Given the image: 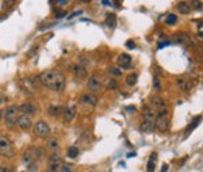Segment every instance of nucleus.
Segmentation results:
<instances>
[{"instance_id":"f257e3e1","label":"nucleus","mask_w":203,"mask_h":172,"mask_svg":"<svg viewBox=\"0 0 203 172\" xmlns=\"http://www.w3.org/2000/svg\"><path fill=\"white\" fill-rule=\"evenodd\" d=\"M41 84L52 91H62L65 87V76L60 71H45L39 75Z\"/></svg>"},{"instance_id":"f03ea898","label":"nucleus","mask_w":203,"mask_h":172,"mask_svg":"<svg viewBox=\"0 0 203 172\" xmlns=\"http://www.w3.org/2000/svg\"><path fill=\"white\" fill-rule=\"evenodd\" d=\"M15 153V149L10 140L6 136H0V154L4 157H12Z\"/></svg>"},{"instance_id":"7ed1b4c3","label":"nucleus","mask_w":203,"mask_h":172,"mask_svg":"<svg viewBox=\"0 0 203 172\" xmlns=\"http://www.w3.org/2000/svg\"><path fill=\"white\" fill-rule=\"evenodd\" d=\"M166 114H168V110L166 107L158 110L157 117H156V128L161 132H165L168 130V118H166Z\"/></svg>"},{"instance_id":"20e7f679","label":"nucleus","mask_w":203,"mask_h":172,"mask_svg":"<svg viewBox=\"0 0 203 172\" xmlns=\"http://www.w3.org/2000/svg\"><path fill=\"white\" fill-rule=\"evenodd\" d=\"M42 154V150L39 148H30L27 149V152L23 154V163L26 165L31 164V163H35V160H38Z\"/></svg>"},{"instance_id":"39448f33","label":"nucleus","mask_w":203,"mask_h":172,"mask_svg":"<svg viewBox=\"0 0 203 172\" xmlns=\"http://www.w3.org/2000/svg\"><path fill=\"white\" fill-rule=\"evenodd\" d=\"M16 111H18V107H15V106H8L6 113H4V121H6L8 128H12V126L16 124V119H18Z\"/></svg>"},{"instance_id":"423d86ee","label":"nucleus","mask_w":203,"mask_h":172,"mask_svg":"<svg viewBox=\"0 0 203 172\" xmlns=\"http://www.w3.org/2000/svg\"><path fill=\"white\" fill-rule=\"evenodd\" d=\"M32 130H34V133L37 134V136L42 137V138H46L49 134H50V128H49V125L46 124V122H43V121L37 122V124L34 125V128H32Z\"/></svg>"},{"instance_id":"0eeeda50","label":"nucleus","mask_w":203,"mask_h":172,"mask_svg":"<svg viewBox=\"0 0 203 172\" xmlns=\"http://www.w3.org/2000/svg\"><path fill=\"white\" fill-rule=\"evenodd\" d=\"M61 157L57 153H53L49 157V163H47V168L45 169V172H58L61 168Z\"/></svg>"},{"instance_id":"6e6552de","label":"nucleus","mask_w":203,"mask_h":172,"mask_svg":"<svg viewBox=\"0 0 203 172\" xmlns=\"http://www.w3.org/2000/svg\"><path fill=\"white\" fill-rule=\"evenodd\" d=\"M116 63L119 67H122V69H131L133 68V60L127 53H122V54H119Z\"/></svg>"},{"instance_id":"1a4fd4ad","label":"nucleus","mask_w":203,"mask_h":172,"mask_svg":"<svg viewBox=\"0 0 203 172\" xmlns=\"http://www.w3.org/2000/svg\"><path fill=\"white\" fill-rule=\"evenodd\" d=\"M76 113H77L76 104H69L68 107L64 110V122L65 124H69V122H72L73 119H75Z\"/></svg>"},{"instance_id":"9d476101","label":"nucleus","mask_w":203,"mask_h":172,"mask_svg":"<svg viewBox=\"0 0 203 172\" xmlns=\"http://www.w3.org/2000/svg\"><path fill=\"white\" fill-rule=\"evenodd\" d=\"M81 103L87 107H95L97 103V98L93 94H83L81 96Z\"/></svg>"},{"instance_id":"9b49d317","label":"nucleus","mask_w":203,"mask_h":172,"mask_svg":"<svg viewBox=\"0 0 203 172\" xmlns=\"http://www.w3.org/2000/svg\"><path fill=\"white\" fill-rule=\"evenodd\" d=\"M16 124H18L19 128L22 129V130H24V132L31 128V119H30V117L23 115V114L18 117V119H16Z\"/></svg>"},{"instance_id":"f8f14e48","label":"nucleus","mask_w":203,"mask_h":172,"mask_svg":"<svg viewBox=\"0 0 203 172\" xmlns=\"http://www.w3.org/2000/svg\"><path fill=\"white\" fill-rule=\"evenodd\" d=\"M18 109L23 113V115H32V114L37 113V107L31 103H22Z\"/></svg>"},{"instance_id":"ddd939ff","label":"nucleus","mask_w":203,"mask_h":172,"mask_svg":"<svg viewBox=\"0 0 203 172\" xmlns=\"http://www.w3.org/2000/svg\"><path fill=\"white\" fill-rule=\"evenodd\" d=\"M88 88L92 89V91H99V89L102 88L100 80L97 79V77H95V76L89 77V80H88Z\"/></svg>"},{"instance_id":"4468645a","label":"nucleus","mask_w":203,"mask_h":172,"mask_svg":"<svg viewBox=\"0 0 203 172\" xmlns=\"http://www.w3.org/2000/svg\"><path fill=\"white\" fill-rule=\"evenodd\" d=\"M150 104H152V107L156 109V110H161V109L165 107L164 100H162L160 96H154V98H152V100H150Z\"/></svg>"},{"instance_id":"2eb2a0df","label":"nucleus","mask_w":203,"mask_h":172,"mask_svg":"<svg viewBox=\"0 0 203 172\" xmlns=\"http://www.w3.org/2000/svg\"><path fill=\"white\" fill-rule=\"evenodd\" d=\"M73 72H75V75L79 77V79H84L85 76H87V69H85V67L84 65H80V64H77L76 67H75V69H73Z\"/></svg>"},{"instance_id":"dca6fc26","label":"nucleus","mask_w":203,"mask_h":172,"mask_svg":"<svg viewBox=\"0 0 203 172\" xmlns=\"http://www.w3.org/2000/svg\"><path fill=\"white\" fill-rule=\"evenodd\" d=\"M176 8H177V11L180 12V14H183V15L190 14V11H191L190 4H188V3H186V2H180V3H177Z\"/></svg>"},{"instance_id":"f3484780","label":"nucleus","mask_w":203,"mask_h":172,"mask_svg":"<svg viewBox=\"0 0 203 172\" xmlns=\"http://www.w3.org/2000/svg\"><path fill=\"white\" fill-rule=\"evenodd\" d=\"M153 129H154V124H153V121H144L141 124V130L144 133H152L153 132Z\"/></svg>"},{"instance_id":"a211bd4d","label":"nucleus","mask_w":203,"mask_h":172,"mask_svg":"<svg viewBox=\"0 0 203 172\" xmlns=\"http://www.w3.org/2000/svg\"><path fill=\"white\" fill-rule=\"evenodd\" d=\"M61 113H62V106L61 104H52L49 107V114L53 117H58Z\"/></svg>"},{"instance_id":"6ab92c4d","label":"nucleus","mask_w":203,"mask_h":172,"mask_svg":"<svg viewBox=\"0 0 203 172\" xmlns=\"http://www.w3.org/2000/svg\"><path fill=\"white\" fill-rule=\"evenodd\" d=\"M106 24H107L110 28H114L116 26V16H115V14H107V16H106Z\"/></svg>"},{"instance_id":"aec40b11","label":"nucleus","mask_w":203,"mask_h":172,"mask_svg":"<svg viewBox=\"0 0 203 172\" xmlns=\"http://www.w3.org/2000/svg\"><path fill=\"white\" fill-rule=\"evenodd\" d=\"M137 79H138L137 73H130V75L126 77V84H127L129 87H133V85L137 83Z\"/></svg>"},{"instance_id":"412c9836","label":"nucleus","mask_w":203,"mask_h":172,"mask_svg":"<svg viewBox=\"0 0 203 172\" xmlns=\"http://www.w3.org/2000/svg\"><path fill=\"white\" fill-rule=\"evenodd\" d=\"M165 23L169 24V26H175V24L177 23V16L175 14H168L165 18Z\"/></svg>"},{"instance_id":"4be33fe9","label":"nucleus","mask_w":203,"mask_h":172,"mask_svg":"<svg viewBox=\"0 0 203 172\" xmlns=\"http://www.w3.org/2000/svg\"><path fill=\"white\" fill-rule=\"evenodd\" d=\"M47 148L50 150H53V152H56V150L58 149V141H57L56 138H50L47 142Z\"/></svg>"},{"instance_id":"5701e85b","label":"nucleus","mask_w":203,"mask_h":172,"mask_svg":"<svg viewBox=\"0 0 203 172\" xmlns=\"http://www.w3.org/2000/svg\"><path fill=\"white\" fill-rule=\"evenodd\" d=\"M106 87L108 89H116L118 88V83L115 79H107L106 80Z\"/></svg>"},{"instance_id":"b1692460","label":"nucleus","mask_w":203,"mask_h":172,"mask_svg":"<svg viewBox=\"0 0 203 172\" xmlns=\"http://www.w3.org/2000/svg\"><path fill=\"white\" fill-rule=\"evenodd\" d=\"M76 156H79V148H76V146H71V148L68 149V157L75 159Z\"/></svg>"},{"instance_id":"393cba45","label":"nucleus","mask_w":203,"mask_h":172,"mask_svg":"<svg viewBox=\"0 0 203 172\" xmlns=\"http://www.w3.org/2000/svg\"><path fill=\"white\" fill-rule=\"evenodd\" d=\"M108 73H110V75H111V76H122V71H121V69L119 68H115V67H111V68H110L108 69Z\"/></svg>"},{"instance_id":"a878e982","label":"nucleus","mask_w":203,"mask_h":172,"mask_svg":"<svg viewBox=\"0 0 203 172\" xmlns=\"http://www.w3.org/2000/svg\"><path fill=\"white\" fill-rule=\"evenodd\" d=\"M176 84L181 89H186L187 88V80L184 79V77H177V79H176Z\"/></svg>"},{"instance_id":"bb28decb","label":"nucleus","mask_w":203,"mask_h":172,"mask_svg":"<svg viewBox=\"0 0 203 172\" xmlns=\"http://www.w3.org/2000/svg\"><path fill=\"white\" fill-rule=\"evenodd\" d=\"M199 122H201V118H198V119H195V121L192 122V124H191V125L188 126V132H186V136H187V134H190V132H192V130H194L195 128H196V126L199 125Z\"/></svg>"},{"instance_id":"cd10ccee","label":"nucleus","mask_w":203,"mask_h":172,"mask_svg":"<svg viewBox=\"0 0 203 172\" xmlns=\"http://www.w3.org/2000/svg\"><path fill=\"white\" fill-rule=\"evenodd\" d=\"M154 168H156V161L149 160L148 161V165H146V169H148V172H154Z\"/></svg>"},{"instance_id":"c85d7f7f","label":"nucleus","mask_w":203,"mask_h":172,"mask_svg":"<svg viewBox=\"0 0 203 172\" xmlns=\"http://www.w3.org/2000/svg\"><path fill=\"white\" fill-rule=\"evenodd\" d=\"M153 87L156 91H161V85H160V80H158V77H154L153 79Z\"/></svg>"},{"instance_id":"c756f323","label":"nucleus","mask_w":203,"mask_h":172,"mask_svg":"<svg viewBox=\"0 0 203 172\" xmlns=\"http://www.w3.org/2000/svg\"><path fill=\"white\" fill-rule=\"evenodd\" d=\"M27 168H28V171H30V172H37V169H38V167H37L35 163H31V164H28V165H27Z\"/></svg>"},{"instance_id":"7c9ffc66","label":"nucleus","mask_w":203,"mask_h":172,"mask_svg":"<svg viewBox=\"0 0 203 172\" xmlns=\"http://www.w3.org/2000/svg\"><path fill=\"white\" fill-rule=\"evenodd\" d=\"M58 172H73V169H72L69 165H62V167H61V168H60V171H58Z\"/></svg>"},{"instance_id":"2f4dec72","label":"nucleus","mask_w":203,"mask_h":172,"mask_svg":"<svg viewBox=\"0 0 203 172\" xmlns=\"http://www.w3.org/2000/svg\"><path fill=\"white\" fill-rule=\"evenodd\" d=\"M192 6L195 7V10H202V2H192Z\"/></svg>"},{"instance_id":"473e14b6","label":"nucleus","mask_w":203,"mask_h":172,"mask_svg":"<svg viewBox=\"0 0 203 172\" xmlns=\"http://www.w3.org/2000/svg\"><path fill=\"white\" fill-rule=\"evenodd\" d=\"M126 46H127V48H130V49H133L134 46H136V45H134V42H133V41H127V42H126Z\"/></svg>"},{"instance_id":"72a5a7b5","label":"nucleus","mask_w":203,"mask_h":172,"mask_svg":"<svg viewBox=\"0 0 203 172\" xmlns=\"http://www.w3.org/2000/svg\"><path fill=\"white\" fill-rule=\"evenodd\" d=\"M0 172H12L8 167H0Z\"/></svg>"},{"instance_id":"f704fd0d","label":"nucleus","mask_w":203,"mask_h":172,"mask_svg":"<svg viewBox=\"0 0 203 172\" xmlns=\"http://www.w3.org/2000/svg\"><path fill=\"white\" fill-rule=\"evenodd\" d=\"M69 2H67V0H60V2H57V4H60V6H67Z\"/></svg>"},{"instance_id":"c9c22d12","label":"nucleus","mask_w":203,"mask_h":172,"mask_svg":"<svg viewBox=\"0 0 203 172\" xmlns=\"http://www.w3.org/2000/svg\"><path fill=\"white\" fill-rule=\"evenodd\" d=\"M168 168H169L168 164H164V165L161 167V172H166V171H168Z\"/></svg>"},{"instance_id":"e433bc0d","label":"nucleus","mask_w":203,"mask_h":172,"mask_svg":"<svg viewBox=\"0 0 203 172\" xmlns=\"http://www.w3.org/2000/svg\"><path fill=\"white\" fill-rule=\"evenodd\" d=\"M4 100H6V98H4L3 95H0V104H2V103H3Z\"/></svg>"},{"instance_id":"4c0bfd02","label":"nucleus","mask_w":203,"mask_h":172,"mask_svg":"<svg viewBox=\"0 0 203 172\" xmlns=\"http://www.w3.org/2000/svg\"><path fill=\"white\" fill-rule=\"evenodd\" d=\"M2 118H3V113L0 111V119H2Z\"/></svg>"}]
</instances>
